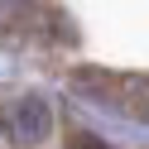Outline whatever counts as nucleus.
Returning a JSON list of instances; mask_svg holds the SVG:
<instances>
[{
  "mask_svg": "<svg viewBox=\"0 0 149 149\" xmlns=\"http://www.w3.org/2000/svg\"><path fill=\"white\" fill-rule=\"evenodd\" d=\"M10 130L19 144H43L53 135V111L43 96H19L15 101V116H10Z\"/></svg>",
  "mask_w": 149,
  "mask_h": 149,
  "instance_id": "obj_1",
  "label": "nucleus"
},
{
  "mask_svg": "<svg viewBox=\"0 0 149 149\" xmlns=\"http://www.w3.org/2000/svg\"><path fill=\"white\" fill-rule=\"evenodd\" d=\"M72 149H106V144H101V139H91V135H77V139H72Z\"/></svg>",
  "mask_w": 149,
  "mask_h": 149,
  "instance_id": "obj_2",
  "label": "nucleus"
}]
</instances>
